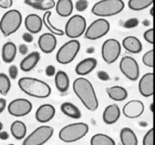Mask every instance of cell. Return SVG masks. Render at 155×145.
<instances>
[{"mask_svg":"<svg viewBox=\"0 0 155 145\" xmlns=\"http://www.w3.org/2000/svg\"><path fill=\"white\" fill-rule=\"evenodd\" d=\"M89 7V2L87 0H78L75 4V8L77 11L83 12Z\"/></svg>","mask_w":155,"mask_h":145,"instance_id":"cell-36","label":"cell"},{"mask_svg":"<svg viewBox=\"0 0 155 145\" xmlns=\"http://www.w3.org/2000/svg\"><path fill=\"white\" fill-rule=\"evenodd\" d=\"M110 28V23L104 18L94 21L85 31V37L90 40L100 39L107 34Z\"/></svg>","mask_w":155,"mask_h":145,"instance_id":"cell-10","label":"cell"},{"mask_svg":"<svg viewBox=\"0 0 155 145\" xmlns=\"http://www.w3.org/2000/svg\"><path fill=\"white\" fill-rule=\"evenodd\" d=\"M153 12H154V8H151V11H150V14H151V16H153V15H154V13H153Z\"/></svg>","mask_w":155,"mask_h":145,"instance_id":"cell-47","label":"cell"},{"mask_svg":"<svg viewBox=\"0 0 155 145\" xmlns=\"http://www.w3.org/2000/svg\"><path fill=\"white\" fill-rule=\"evenodd\" d=\"M90 143L91 145H114L116 143L110 136L101 133H98L92 136Z\"/></svg>","mask_w":155,"mask_h":145,"instance_id":"cell-31","label":"cell"},{"mask_svg":"<svg viewBox=\"0 0 155 145\" xmlns=\"http://www.w3.org/2000/svg\"><path fill=\"white\" fill-rule=\"evenodd\" d=\"M54 7L59 16L67 18L71 16L74 11V3L72 0H58Z\"/></svg>","mask_w":155,"mask_h":145,"instance_id":"cell-22","label":"cell"},{"mask_svg":"<svg viewBox=\"0 0 155 145\" xmlns=\"http://www.w3.org/2000/svg\"><path fill=\"white\" fill-rule=\"evenodd\" d=\"M17 55V46L14 42H7L2 49V58L5 63H12Z\"/></svg>","mask_w":155,"mask_h":145,"instance_id":"cell-23","label":"cell"},{"mask_svg":"<svg viewBox=\"0 0 155 145\" xmlns=\"http://www.w3.org/2000/svg\"><path fill=\"white\" fill-rule=\"evenodd\" d=\"M121 53V45L118 40L108 39L105 40L101 47V56L107 64L114 63Z\"/></svg>","mask_w":155,"mask_h":145,"instance_id":"cell-9","label":"cell"},{"mask_svg":"<svg viewBox=\"0 0 155 145\" xmlns=\"http://www.w3.org/2000/svg\"><path fill=\"white\" fill-rule=\"evenodd\" d=\"M56 70L55 67H54L53 65H48L45 68V74H46L47 76H53L55 75Z\"/></svg>","mask_w":155,"mask_h":145,"instance_id":"cell-42","label":"cell"},{"mask_svg":"<svg viewBox=\"0 0 155 145\" xmlns=\"http://www.w3.org/2000/svg\"><path fill=\"white\" fill-rule=\"evenodd\" d=\"M40 60V54L38 51H32L27 54L20 63V68L24 72L31 71Z\"/></svg>","mask_w":155,"mask_h":145,"instance_id":"cell-20","label":"cell"},{"mask_svg":"<svg viewBox=\"0 0 155 145\" xmlns=\"http://www.w3.org/2000/svg\"><path fill=\"white\" fill-rule=\"evenodd\" d=\"M144 145H154V128H151L143 137Z\"/></svg>","mask_w":155,"mask_h":145,"instance_id":"cell-35","label":"cell"},{"mask_svg":"<svg viewBox=\"0 0 155 145\" xmlns=\"http://www.w3.org/2000/svg\"><path fill=\"white\" fill-rule=\"evenodd\" d=\"M154 0H129L128 6L133 11H142L153 4Z\"/></svg>","mask_w":155,"mask_h":145,"instance_id":"cell-32","label":"cell"},{"mask_svg":"<svg viewBox=\"0 0 155 145\" xmlns=\"http://www.w3.org/2000/svg\"><path fill=\"white\" fill-rule=\"evenodd\" d=\"M22 24V15L17 9L6 11L0 20V30L5 37L15 33Z\"/></svg>","mask_w":155,"mask_h":145,"instance_id":"cell-4","label":"cell"},{"mask_svg":"<svg viewBox=\"0 0 155 145\" xmlns=\"http://www.w3.org/2000/svg\"><path fill=\"white\" fill-rule=\"evenodd\" d=\"M89 125L84 122H77L66 125L59 131L58 137L65 143H72L83 138L89 131Z\"/></svg>","mask_w":155,"mask_h":145,"instance_id":"cell-5","label":"cell"},{"mask_svg":"<svg viewBox=\"0 0 155 145\" xmlns=\"http://www.w3.org/2000/svg\"><path fill=\"white\" fill-rule=\"evenodd\" d=\"M98 61L94 57H88L77 63L75 72L79 76H86L90 73L96 67Z\"/></svg>","mask_w":155,"mask_h":145,"instance_id":"cell-19","label":"cell"},{"mask_svg":"<svg viewBox=\"0 0 155 145\" xmlns=\"http://www.w3.org/2000/svg\"><path fill=\"white\" fill-rule=\"evenodd\" d=\"M120 109L116 104H110L105 107L103 113V121L107 125H112L118 121L120 117Z\"/></svg>","mask_w":155,"mask_h":145,"instance_id":"cell-18","label":"cell"},{"mask_svg":"<svg viewBox=\"0 0 155 145\" xmlns=\"http://www.w3.org/2000/svg\"><path fill=\"white\" fill-rule=\"evenodd\" d=\"M9 138V134L7 131H0V139L2 140H6Z\"/></svg>","mask_w":155,"mask_h":145,"instance_id":"cell-46","label":"cell"},{"mask_svg":"<svg viewBox=\"0 0 155 145\" xmlns=\"http://www.w3.org/2000/svg\"><path fill=\"white\" fill-rule=\"evenodd\" d=\"M54 134V128L49 125H42L32 131L23 141L24 145H42L46 143Z\"/></svg>","mask_w":155,"mask_h":145,"instance_id":"cell-7","label":"cell"},{"mask_svg":"<svg viewBox=\"0 0 155 145\" xmlns=\"http://www.w3.org/2000/svg\"><path fill=\"white\" fill-rule=\"evenodd\" d=\"M109 98L115 101H123L128 97V92L122 86L115 85L106 89Z\"/></svg>","mask_w":155,"mask_h":145,"instance_id":"cell-25","label":"cell"},{"mask_svg":"<svg viewBox=\"0 0 155 145\" xmlns=\"http://www.w3.org/2000/svg\"><path fill=\"white\" fill-rule=\"evenodd\" d=\"M61 110L65 116L72 119H78L81 118L82 113L80 109L71 102H64L61 105Z\"/></svg>","mask_w":155,"mask_h":145,"instance_id":"cell-28","label":"cell"},{"mask_svg":"<svg viewBox=\"0 0 155 145\" xmlns=\"http://www.w3.org/2000/svg\"><path fill=\"white\" fill-rule=\"evenodd\" d=\"M22 39H24V42H27V43H31L33 41V36L30 32H26L22 35Z\"/></svg>","mask_w":155,"mask_h":145,"instance_id":"cell-43","label":"cell"},{"mask_svg":"<svg viewBox=\"0 0 155 145\" xmlns=\"http://www.w3.org/2000/svg\"><path fill=\"white\" fill-rule=\"evenodd\" d=\"M139 24V21L136 18H130L124 22V27L126 29H132L136 27Z\"/></svg>","mask_w":155,"mask_h":145,"instance_id":"cell-37","label":"cell"},{"mask_svg":"<svg viewBox=\"0 0 155 145\" xmlns=\"http://www.w3.org/2000/svg\"><path fill=\"white\" fill-rule=\"evenodd\" d=\"M125 7L123 0H100L92 8V13L101 18L111 17L120 13Z\"/></svg>","mask_w":155,"mask_h":145,"instance_id":"cell-3","label":"cell"},{"mask_svg":"<svg viewBox=\"0 0 155 145\" xmlns=\"http://www.w3.org/2000/svg\"><path fill=\"white\" fill-rule=\"evenodd\" d=\"M55 115V108L53 105L45 104L39 106L36 112V119L41 123H45L53 119Z\"/></svg>","mask_w":155,"mask_h":145,"instance_id":"cell-16","label":"cell"},{"mask_svg":"<svg viewBox=\"0 0 155 145\" xmlns=\"http://www.w3.org/2000/svg\"><path fill=\"white\" fill-rule=\"evenodd\" d=\"M33 108L31 102L25 98H17L9 103L8 111L12 116L21 117L29 114Z\"/></svg>","mask_w":155,"mask_h":145,"instance_id":"cell-12","label":"cell"},{"mask_svg":"<svg viewBox=\"0 0 155 145\" xmlns=\"http://www.w3.org/2000/svg\"><path fill=\"white\" fill-rule=\"evenodd\" d=\"M144 39L150 44H154V29L151 28L144 33Z\"/></svg>","mask_w":155,"mask_h":145,"instance_id":"cell-38","label":"cell"},{"mask_svg":"<svg viewBox=\"0 0 155 145\" xmlns=\"http://www.w3.org/2000/svg\"><path fill=\"white\" fill-rule=\"evenodd\" d=\"M18 86L29 96L37 98H48L51 89L45 82L33 77H22L18 80Z\"/></svg>","mask_w":155,"mask_h":145,"instance_id":"cell-2","label":"cell"},{"mask_svg":"<svg viewBox=\"0 0 155 145\" xmlns=\"http://www.w3.org/2000/svg\"><path fill=\"white\" fill-rule=\"evenodd\" d=\"M24 25L27 31L33 34H36L39 33L42 29V18L36 14H30L24 20Z\"/></svg>","mask_w":155,"mask_h":145,"instance_id":"cell-17","label":"cell"},{"mask_svg":"<svg viewBox=\"0 0 155 145\" xmlns=\"http://www.w3.org/2000/svg\"><path fill=\"white\" fill-rule=\"evenodd\" d=\"M80 49V42L76 39H72L59 48L56 54V60L61 64H68L75 59Z\"/></svg>","mask_w":155,"mask_h":145,"instance_id":"cell-6","label":"cell"},{"mask_svg":"<svg viewBox=\"0 0 155 145\" xmlns=\"http://www.w3.org/2000/svg\"><path fill=\"white\" fill-rule=\"evenodd\" d=\"M6 104H7V102H6V100L5 99V98H0V114H1V113L4 111L5 109Z\"/></svg>","mask_w":155,"mask_h":145,"instance_id":"cell-45","label":"cell"},{"mask_svg":"<svg viewBox=\"0 0 155 145\" xmlns=\"http://www.w3.org/2000/svg\"><path fill=\"white\" fill-rule=\"evenodd\" d=\"M38 45L43 53L51 54L55 49L57 45V39L52 33H43L38 39Z\"/></svg>","mask_w":155,"mask_h":145,"instance_id":"cell-14","label":"cell"},{"mask_svg":"<svg viewBox=\"0 0 155 145\" xmlns=\"http://www.w3.org/2000/svg\"><path fill=\"white\" fill-rule=\"evenodd\" d=\"M73 89L83 105L90 111H95L98 107V101L93 85L84 77H79L73 83Z\"/></svg>","mask_w":155,"mask_h":145,"instance_id":"cell-1","label":"cell"},{"mask_svg":"<svg viewBox=\"0 0 155 145\" xmlns=\"http://www.w3.org/2000/svg\"><path fill=\"white\" fill-rule=\"evenodd\" d=\"M97 76L101 81H108L110 79V76L104 70L98 71L97 72Z\"/></svg>","mask_w":155,"mask_h":145,"instance_id":"cell-40","label":"cell"},{"mask_svg":"<svg viewBox=\"0 0 155 145\" xmlns=\"http://www.w3.org/2000/svg\"><path fill=\"white\" fill-rule=\"evenodd\" d=\"M123 47L127 51L133 54H139L142 51V44L136 36H127L123 39Z\"/></svg>","mask_w":155,"mask_h":145,"instance_id":"cell-21","label":"cell"},{"mask_svg":"<svg viewBox=\"0 0 155 145\" xmlns=\"http://www.w3.org/2000/svg\"><path fill=\"white\" fill-rule=\"evenodd\" d=\"M2 128H3V124H2V122H0V131H2Z\"/></svg>","mask_w":155,"mask_h":145,"instance_id":"cell-48","label":"cell"},{"mask_svg":"<svg viewBox=\"0 0 155 145\" xmlns=\"http://www.w3.org/2000/svg\"><path fill=\"white\" fill-rule=\"evenodd\" d=\"M13 5V0H0V8L8 9Z\"/></svg>","mask_w":155,"mask_h":145,"instance_id":"cell-41","label":"cell"},{"mask_svg":"<svg viewBox=\"0 0 155 145\" xmlns=\"http://www.w3.org/2000/svg\"><path fill=\"white\" fill-rule=\"evenodd\" d=\"M120 69L131 81H136L139 77V66L136 60L130 56H124L120 62Z\"/></svg>","mask_w":155,"mask_h":145,"instance_id":"cell-11","label":"cell"},{"mask_svg":"<svg viewBox=\"0 0 155 145\" xmlns=\"http://www.w3.org/2000/svg\"><path fill=\"white\" fill-rule=\"evenodd\" d=\"M142 62L145 66L148 67L154 66V50H150L144 54L142 57Z\"/></svg>","mask_w":155,"mask_h":145,"instance_id":"cell-34","label":"cell"},{"mask_svg":"<svg viewBox=\"0 0 155 145\" xmlns=\"http://www.w3.org/2000/svg\"><path fill=\"white\" fill-rule=\"evenodd\" d=\"M51 16V11H45V12L44 13L43 17H42V22H43V25H45V27H46L48 30V31L51 33L54 34V36H61L64 35V31L61 29H58L57 27H54L51 22V20L50 18Z\"/></svg>","mask_w":155,"mask_h":145,"instance_id":"cell-30","label":"cell"},{"mask_svg":"<svg viewBox=\"0 0 155 145\" xmlns=\"http://www.w3.org/2000/svg\"><path fill=\"white\" fill-rule=\"evenodd\" d=\"M9 78L12 79H16L18 76V68L16 65H11L8 68Z\"/></svg>","mask_w":155,"mask_h":145,"instance_id":"cell-39","label":"cell"},{"mask_svg":"<svg viewBox=\"0 0 155 145\" xmlns=\"http://www.w3.org/2000/svg\"><path fill=\"white\" fill-rule=\"evenodd\" d=\"M18 51L22 55H27L28 53V46L26 44H21L18 46Z\"/></svg>","mask_w":155,"mask_h":145,"instance_id":"cell-44","label":"cell"},{"mask_svg":"<svg viewBox=\"0 0 155 145\" xmlns=\"http://www.w3.org/2000/svg\"><path fill=\"white\" fill-rule=\"evenodd\" d=\"M139 90L144 97H151L154 95V74L153 72L145 73L139 80Z\"/></svg>","mask_w":155,"mask_h":145,"instance_id":"cell-15","label":"cell"},{"mask_svg":"<svg viewBox=\"0 0 155 145\" xmlns=\"http://www.w3.org/2000/svg\"><path fill=\"white\" fill-rule=\"evenodd\" d=\"M86 30V21L84 17L75 14L70 18L65 25L64 34L71 39L80 37Z\"/></svg>","mask_w":155,"mask_h":145,"instance_id":"cell-8","label":"cell"},{"mask_svg":"<svg viewBox=\"0 0 155 145\" xmlns=\"http://www.w3.org/2000/svg\"><path fill=\"white\" fill-rule=\"evenodd\" d=\"M10 78L4 72H0V94L6 96L11 89Z\"/></svg>","mask_w":155,"mask_h":145,"instance_id":"cell-33","label":"cell"},{"mask_svg":"<svg viewBox=\"0 0 155 145\" xmlns=\"http://www.w3.org/2000/svg\"><path fill=\"white\" fill-rule=\"evenodd\" d=\"M11 133L16 140H22L27 134V126L20 120H16L11 125Z\"/></svg>","mask_w":155,"mask_h":145,"instance_id":"cell-29","label":"cell"},{"mask_svg":"<svg viewBox=\"0 0 155 145\" xmlns=\"http://www.w3.org/2000/svg\"><path fill=\"white\" fill-rule=\"evenodd\" d=\"M54 76V82L58 90L61 93L66 92L70 86V79L68 74L63 70H58Z\"/></svg>","mask_w":155,"mask_h":145,"instance_id":"cell-24","label":"cell"},{"mask_svg":"<svg viewBox=\"0 0 155 145\" xmlns=\"http://www.w3.org/2000/svg\"><path fill=\"white\" fill-rule=\"evenodd\" d=\"M24 2L33 8L39 11H48L55 6L54 0H24Z\"/></svg>","mask_w":155,"mask_h":145,"instance_id":"cell-26","label":"cell"},{"mask_svg":"<svg viewBox=\"0 0 155 145\" xmlns=\"http://www.w3.org/2000/svg\"><path fill=\"white\" fill-rule=\"evenodd\" d=\"M145 106L142 101L139 100H133L127 102L123 107V113L130 119L138 118L143 113Z\"/></svg>","mask_w":155,"mask_h":145,"instance_id":"cell-13","label":"cell"},{"mask_svg":"<svg viewBox=\"0 0 155 145\" xmlns=\"http://www.w3.org/2000/svg\"><path fill=\"white\" fill-rule=\"evenodd\" d=\"M120 138L123 145H137L138 138L134 131L128 127L121 129L120 133Z\"/></svg>","mask_w":155,"mask_h":145,"instance_id":"cell-27","label":"cell"}]
</instances>
